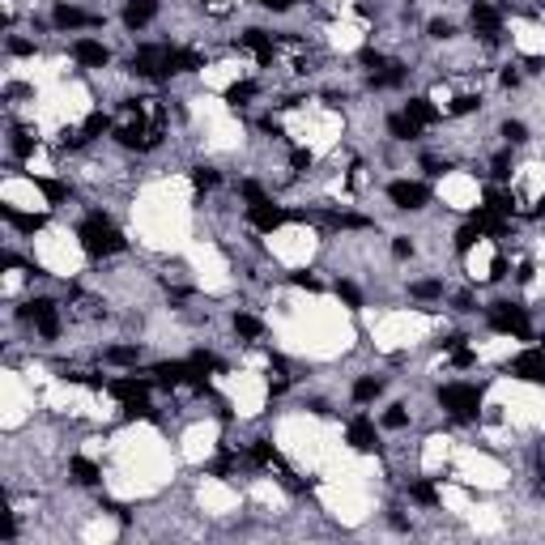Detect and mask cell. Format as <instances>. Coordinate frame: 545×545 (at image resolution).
<instances>
[{"label":"cell","instance_id":"cell-1","mask_svg":"<svg viewBox=\"0 0 545 545\" xmlns=\"http://www.w3.org/2000/svg\"><path fill=\"white\" fill-rule=\"evenodd\" d=\"M77 239H81V247H86L90 256H115V252H123V235L111 226L103 213L86 217L81 226H77Z\"/></svg>","mask_w":545,"mask_h":545},{"label":"cell","instance_id":"cell-2","mask_svg":"<svg viewBox=\"0 0 545 545\" xmlns=\"http://www.w3.org/2000/svg\"><path fill=\"white\" fill-rule=\"evenodd\" d=\"M439 405L452 409L460 422H473L477 409H482V392L473 384H448V388H439Z\"/></svg>","mask_w":545,"mask_h":545},{"label":"cell","instance_id":"cell-3","mask_svg":"<svg viewBox=\"0 0 545 545\" xmlns=\"http://www.w3.org/2000/svg\"><path fill=\"white\" fill-rule=\"evenodd\" d=\"M490 328L494 333H511V337H528V315L511 307V303H494L490 307Z\"/></svg>","mask_w":545,"mask_h":545},{"label":"cell","instance_id":"cell-4","mask_svg":"<svg viewBox=\"0 0 545 545\" xmlns=\"http://www.w3.org/2000/svg\"><path fill=\"white\" fill-rule=\"evenodd\" d=\"M132 72L137 77H166L170 72V47H141L132 56Z\"/></svg>","mask_w":545,"mask_h":545},{"label":"cell","instance_id":"cell-5","mask_svg":"<svg viewBox=\"0 0 545 545\" xmlns=\"http://www.w3.org/2000/svg\"><path fill=\"white\" fill-rule=\"evenodd\" d=\"M158 128H162V123H145V115H137L128 128L115 132V141L128 145V150H154V145H158Z\"/></svg>","mask_w":545,"mask_h":545},{"label":"cell","instance_id":"cell-6","mask_svg":"<svg viewBox=\"0 0 545 545\" xmlns=\"http://www.w3.org/2000/svg\"><path fill=\"white\" fill-rule=\"evenodd\" d=\"M21 319H30V324L43 333V337H60V315H56V303L47 299H30L21 307Z\"/></svg>","mask_w":545,"mask_h":545},{"label":"cell","instance_id":"cell-7","mask_svg":"<svg viewBox=\"0 0 545 545\" xmlns=\"http://www.w3.org/2000/svg\"><path fill=\"white\" fill-rule=\"evenodd\" d=\"M388 201H392L396 209H422V205L430 201V192H426V184L396 179V184H388Z\"/></svg>","mask_w":545,"mask_h":545},{"label":"cell","instance_id":"cell-8","mask_svg":"<svg viewBox=\"0 0 545 545\" xmlns=\"http://www.w3.org/2000/svg\"><path fill=\"white\" fill-rule=\"evenodd\" d=\"M468 21H473V30H477L486 43H494V39H499V26H503V13L494 9V5H482V0H477L473 13H468Z\"/></svg>","mask_w":545,"mask_h":545},{"label":"cell","instance_id":"cell-9","mask_svg":"<svg viewBox=\"0 0 545 545\" xmlns=\"http://www.w3.org/2000/svg\"><path fill=\"white\" fill-rule=\"evenodd\" d=\"M511 375L528 379V384H545V354H537V350L515 354V362H511Z\"/></svg>","mask_w":545,"mask_h":545},{"label":"cell","instance_id":"cell-10","mask_svg":"<svg viewBox=\"0 0 545 545\" xmlns=\"http://www.w3.org/2000/svg\"><path fill=\"white\" fill-rule=\"evenodd\" d=\"M72 60L86 64V68H103V64L111 60V52H107L98 39H77V43H72Z\"/></svg>","mask_w":545,"mask_h":545},{"label":"cell","instance_id":"cell-11","mask_svg":"<svg viewBox=\"0 0 545 545\" xmlns=\"http://www.w3.org/2000/svg\"><path fill=\"white\" fill-rule=\"evenodd\" d=\"M154 17H158V0H128V5H123V26L128 30L150 26Z\"/></svg>","mask_w":545,"mask_h":545},{"label":"cell","instance_id":"cell-12","mask_svg":"<svg viewBox=\"0 0 545 545\" xmlns=\"http://www.w3.org/2000/svg\"><path fill=\"white\" fill-rule=\"evenodd\" d=\"M107 392L115 396V401H123V405H132V401H150V384H145V379H111Z\"/></svg>","mask_w":545,"mask_h":545},{"label":"cell","instance_id":"cell-13","mask_svg":"<svg viewBox=\"0 0 545 545\" xmlns=\"http://www.w3.org/2000/svg\"><path fill=\"white\" fill-rule=\"evenodd\" d=\"M281 221H290V213H286V209L268 205V201H256V205H252V226H256V230H277Z\"/></svg>","mask_w":545,"mask_h":545},{"label":"cell","instance_id":"cell-14","mask_svg":"<svg viewBox=\"0 0 545 545\" xmlns=\"http://www.w3.org/2000/svg\"><path fill=\"white\" fill-rule=\"evenodd\" d=\"M350 448H354V452H375V448H379L370 417H354V422H350Z\"/></svg>","mask_w":545,"mask_h":545},{"label":"cell","instance_id":"cell-15","mask_svg":"<svg viewBox=\"0 0 545 545\" xmlns=\"http://www.w3.org/2000/svg\"><path fill=\"white\" fill-rule=\"evenodd\" d=\"M52 21H56V26H64V30H77V26H98V17H94V13H81V9H72V5H56Z\"/></svg>","mask_w":545,"mask_h":545},{"label":"cell","instance_id":"cell-16","mask_svg":"<svg viewBox=\"0 0 545 545\" xmlns=\"http://www.w3.org/2000/svg\"><path fill=\"white\" fill-rule=\"evenodd\" d=\"M239 47L256 52V60H260V64H268V60H272V39H268L264 30H247V34L239 39Z\"/></svg>","mask_w":545,"mask_h":545},{"label":"cell","instance_id":"cell-17","mask_svg":"<svg viewBox=\"0 0 545 545\" xmlns=\"http://www.w3.org/2000/svg\"><path fill=\"white\" fill-rule=\"evenodd\" d=\"M405 115L417 123V128H426V123H435V119H439V111H435L430 98H409V103H405Z\"/></svg>","mask_w":545,"mask_h":545},{"label":"cell","instance_id":"cell-18","mask_svg":"<svg viewBox=\"0 0 545 545\" xmlns=\"http://www.w3.org/2000/svg\"><path fill=\"white\" fill-rule=\"evenodd\" d=\"M324 221L333 230H366L370 226V217H362V213H324Z\"/></svg>","mask_w":545,"mask_h":545},{"label":"cell","instance_id":"cell-19","mask_svg":"<svg viewBox=\"0 0 545 545\" xmlns=\"http://www.w3.org/2000/svg\"><path fill=\"white\" fill-rule=\"evenodd\" d=\"M205 60L196 56V52H188V47H170V72H196Z\"/></svg>","mask_w":545,"mask_h":545},{"label":"cell","instance_id":"cell-20","mask_svg":"<svg viewBox=\"0 0 545 545\" xmlns=\"http://www.w3.org/2000/svg\"><path fill=\"white\" fill-rule=\"evenodd\" d=\"M0 213H5V221H13V226H17V230H26V235H30V230H39V226H43V221H47L43 213H17L13 205H5V209H0Z\"/></svg>","mask_w":545,"mask_h":545},{"label":"cell","instance_id":"cell-21","mask_svg":"<svg viewBox=\"0 0 545 545\" xmlns=\"http://www.w3.org/2000/svg\"><path fill=\"white\" fill-rule=\"evenodd\" d=\"M401 81H405V68L396 64V60H388L384 68L370 72V86H401Z\"/></svg>","mask_w":545,"mask_h":545},{"label":"cell","instance_id":"cell-22","mask_svg":"<svg viewBox=\"0 0 545 545\" xmlns=\"http://www.w3.org/2000/svg\"><path fill=\"white\" fill-rule=\"evenodd\" d=\"M247 456H252V464H260V468H272V464H277V452H272L268 439H256L252 448H247Z\"/></svg>","mask_w":545,"mask_h":545},{"label":"cell","instance_id":"cell-23","mask_svg":"<svg viewBox=\"0 0 545 545\" xmlns=\"http://www.w3.org/2000/svg\"><path fill=\"white\" fill-rule=\"evenodd\" d=\"M388 132H392L396 141H413L422 128H417V123H413L409 115H392V119H388Z\"/></svg>","mask_w":545,"mask_h":545},{"label":"cell","instance_id":"cell-24","mask_svg":"<svg viewBox=\"0 0 545 545\" xmlns=\"http://www.w3.org/2000/svg\"><path fill=\"white\" fill-rule=\"evenodd\" d=\"M68 468H72V477H77L81 486H94V482H98V464H94V460H86V456H72V464H68Z\"/></svg>","mask_w":545,"mask_h":545},{"label":"cell","instance_id":"cell-25","mask_svg":"<svg viewBox=\"0 0 545 545\" xmlns=\"http://www.w3.org/2000/svg\"><path fill=\"white\" fill-rule=\"evenodd\" d=\"M107 362H115V366H137L141 362V350H137V345H115V350H107Z\"/></svg>","mask_w":545,"mask_h":545},{"label":"cell","instance_id":"cell-26","mask_svg":"<svg viewBox=\"0 0 545 545\" xmlns=\"http://www.w3.org/2000/svg\"><path fill=\"white\" fill-rule=\"evenodd\" d=\"M486 209H490V213H499V217H507V213L515 209V201H511L507 192H494V188H490V192H486Z\"/></svg>","mask_w":545,"mask_h":545},{"label":"cell","instance_id":"cell-27","mask_svg":"<svg viewBox=\"0 0 545 545\" xmlns=\"http://www.w3.org/2000/svg\"><path fill=\"white\" fill-rule=\"evenodd\" d=\"M107 128H111V115H107V111H94V115H90V119L81 123V132H86V141H90V137H103Z\"/></svg>","mask_w":545,"mask_h":545},{"label":"cell","instance_id":"cell-28","mask_svg":"<svg viewBox=\"0 0 545 545\" xmlns=\"http://www.w3.org/2000/svg\"><path fill=\"white\" fill-rule=\"evenodd\" d=\"M235 333H239V337H247V341H256V337L264 333V324H260L256 315H235Z\"/></svg>","mask_w":545,"mask_h":545},{"label":"cell","instance_id":"cell-29","mask_svg":"<svg viewBox=\"0 0 545 545\" xmlns=\"http://www.w3.org/2000/svg\"><path fill=\"white\" fill-rule=\"evenodd\" d=\"M252 94H256V81H235V86L226 90V103H230V107H243Z\"/></svg>","mask_w":545,"mask_h":545},{"label":"cell","instance_id":"cell-30","mask_svg":"<svg viewBox=\"0 0 545 545\" xmlns=\"http://www.w3.org/2000/svg\"><path fill=\"white\" fill-rule=\"evenodd\" d=\"M379 392H384L379 379H358V384H354V401H375Z\"/></svg>","mask_w":545,"mask_h":545},{"label":"cell","instance_id":"cell-31","mask_svg":"<svg viewBox=\"0 0 545 545\" xmlns=\"http://www.w3.org/2000/svg\"><path fill=\"white\" fill-rule=\"evenodd\" d=\"M192 184H196V192H209V188H217V170H209V166H196V170H192Z\"/></svg>","mask_w":545,"mask_h":545},{"label":"cell","instance_id":"cell-32","mask_svg":"<svg viewBox=\"0 0 545 545\" xmlns=\"http://www.w3.org/2000/svg\"><path fill=\"white\" fill-rule=\"evenodd\" d=\"M337 299H341L345 307H362V294H358L354 281H337Z\"/></svg>","mask_w":545,"mask_h":545},{"label":"cell","instance_id":"cell-33","mask_svg":"<svg viewBox=\"0 0 545 545\" xmlns=\"http://www.w3.org/2000/svg\"><path fill=\"white\" fill-rule=\"evenodd\" d=\"M13 154H17V158H30V154H34V137L21 132V128H13Z\"/></svg>","mask_w":545,"mask_h":545},{"label":"cell","instance_id":"cell-34","mask_svg":"<svg viewBox=\"0 0 545 545\" xmlns=\"http://www.w3.org/2000/svg\"><path fill=\"white\" fill-rule=\"evenodd\" d=\"M477 239H482V226H477V221H468V226L456 235V252H468V247H473Z\"/></svg>","mask_w":545,"mask_h":545},{"label":"cell","instance_id":"cell-35","mask_svg":"<svg viewBox=\"0 0 545 545\" xmlns=\"http://www.w3.org/2000/svg\"><path fill=\"white\" fill-rule=\"evenodd\" d=\"M34 184H39V192L47 196V201H64V196H68V188L56 184V179H34Z\"/></svg>","mask_w":545,"mask_h":545},{"label":"cell","instance_id":"cell-36","mask_svg":"<svg viewBox=\"0 0 545 545\" xmlns=\"http://www.w3.org/2000/svg\"><path fill=\"white\" fill-rule=\"evenodd\" d=\"M448 350H452V362H456V366H468V362H473V350H468V345H460V337L448 341Z\"/></svg>","mask_w":545,"mask_h":545},{"label":"cell","instance_id":"cell-37","mask_svg":"<svg viewBox=\"0 0 545 545\" xmlns=\"http://www.w3.org/2000/svg\"><path fill=\"white\" fill-rule=\"evenodd\" d=\"M477 107H482L477 94H460L456 103H452V115H468V111H477Z\"/></svg>","mask_w":545,"mask_h":545},{"label":"cell","instance_id":"cell-38","mask_svg":"<svg viewBox=\"0 0 545 545\" xmlns=\"http://www.w3.org/2000/svg\"><path fill=\"white\" fill-rule=\"evenodd\" d=\"M405 422H409V413H405V409H401V405H392V409H388V413H384V426H388V430H401V426H405Z\"/></svg>","mask_w":545,"mask_h":545},{"label":"cell","instance_id":"cell-39","mask_svg":"<svg viewBox=\"0 0 545 545\" xmlns=\"http://www.w3.org/2000/svg\"><path fill=\"white\" fill-rule=\"evenodd\" d=\"M409 294H413V299H439V294H443V286H439V281H417Z\"/></svg>","mask_w":545,"mask_h":545},{"label":"cell","instance_id":"cell-40","mask_svg":"<svg viewBox=\"0 0 545 545\" xmlns=\"http://www.w3.org/2000/svg\"><path fill=\"white\" fill-rule=\"evenodd\" d=\"M192 366H196V370H217V358H213L209 350H196V354H192Z\"/></svg>","mask_w":545,"mask_h":545},{"label":"cell","instance_id":"cell-41","mask_svg":"<svg viewBox=\"0 0 545 545\" xmlns=\"http://www.w3.org/2000/svg\"><path fill=\"white\" fill-rule=\"evenodd\" d=\"M503 137H507V141L515 145V141H524L528 132H524V123H519V119H507V123H503Z\"/></svg>","mask_w":545,"mask_h":545},{"label":"cell","instance_id":"cell-42","mask_svg":"<svg viewBox=\"0 0 545 545\" xmlns=\"http://www.w3.org/2000/svg\"><path fill=\"white\" fill-rule=\"evenodd\" d=\"M413 499H417V503H435L439 494H435V486H430V482H417V486H413Z\"/></svg>","mask_w":545,"mask_h":545},{"label":"cell","instance_id":"cell-43","mask_svg":"<svg viewBox=\"0 0 545 545\" xmlns=\"http://www.w3.org/2000/svg\"><path fill=\"white\" fill-rule=\"evenodd\" d=\"M456 30H452V21H443V17H435L430 21V39H452Z\"/></svg>","mask_w":545,"mask_h":545},{"label":"cell","instance_id":"cell-44","mask_svg":"<svg viewBox=\"0 0 545 545\" xmlns=\"http://www.w3.org/2000/svg\"><path fill=\"white\" fill-rule=\"evenodd\" d=\"M358 60H362V64H366L370 72H375V68H384V64H388V60H384L379 52H370V47H362V56H358Z\"/></svg>","mask_w":545,"mask_h":545},{"label":"cell","instance_id":"cell-45","mask_svg":"<svg viewBox=\"0 0 545 545\" xmlns=\"http://www.w3.org/2000/svg\"><path fill=\"white\" fill-rule=\"evenodd\" d=\"M239 192H243V196H247V201H252V205H256V201H264V188H260L256 179H247V184H243Z\"/></svg>","mask_w":545,"mask_h":545},{"label":"cell","instance_id":"cell-46","mask_svg":"<svg viewBox=\"0 0 545 545\" xmlns=\"http://www.w3.org/2000/svg\"><path fill=\"white\" fill-rule=\"evenodd\" d=\"M9 52H13V56H30L34 43H30V39H9Z\"/></svg>","mask_w":545,"mask_h":545},{"label":"cell","instance_id":"cell-47","mask_svg":"<svg viewBox=\"0 0 545 545\" xmlns=\"http://www.w3.org/2000/svg\"><path fill=\"white\" fill-rule=\"evenodd\" d=\"M494 175H499V179L511 175V158H507V154H494Z\"/></svg>","mask_w":545,"mask_h":545},{"label":"cell","instance_id":"cell-48","mask_svg":"<svg viewBox=\"0 0 545 545\" xmlns=\"http://www.w3.org/2000/svg\"><path fill=\"white\" fill-rule=\"evenodd\" d=\"M392 252L401 256V260H409V256H413V243H409V239H396V243H392Z\"/></svg>","mask_w":545,"mask_h":545},{"label":"cell","instance_id":"cell-49","mask_svg":"<svg viewBox=\"0 0 545 545\" xmlns=\"http://www.w3.org/2000/svg\"><path fill=\"white\" fill-rule=\"evenodd\" d=\"M294 286H303V290H311V294L319 290V281H315V277H307V272H294Z\"/></svg>","mask_w":545,"mask_h":545},{"label":"cell","instance_id":"cell-50","mask_svg":"<svg viewBox=\"0 0 545 545\" xmlns=\"http://www.w3.org/2000/svg\"><path fill=\"white\" fill-rule=\"evenodd\" d=\"M422 166L430 170V175H443V170H452L448 162H439V158H422Z\"/></svg>","mask_w":545,"mask_h":545},{"label":"cell","instance_id":"cell-51","mask_svg":"<svg viewBox=\"0 0 545 545\" xmlns=\"http://www.w3.org/2000/svg\"><path fill=\"white\" fill-rule=\"evenodd\" d=\"M490 277L499 281V277H507V260L503 256H494V264H490Z\"/></svg>","mask_w":545,"mask_h":545},{"label":"cell","instance_id":"cell-52","mask_svg":"<svg viewBox=\"0 0 545 545\" xmlns=\"http://www.w3.org/2000/svg\"><path fill=\"white\" fill-rule=\"evenodd\" d=\"M290 162L299 166V170H307V166H311V154H307V150H294V158H290Z\"/></svg>","mask_w":545,"mask_h":545},{"label":"cell","instance_id":"cell-53","mask_svg":"<svg viewBox=\"0 0 545 545\" xmlns=\"http://www.w3.org/2000/svg\"><path fill=\"white\" fill-rule=\"evenodd\" d=\"M260 128H264V132H272V137H281V123L272 119V115H264V119H260Z\"/></svg>","mask_w":545,"mask_h":545},{"label":"cell","instance_id":"cell-54","mask_svg":"<svg viewBox=\"0 0 545 545\" xmlns=\"http://www.w3.org/2000/svg\"><path fill=\"white\" fill-rule=\"evenodd\" d=\"M17 537V519L13 515H5V541H13Z\"/></svg>","mask_w":545,"mask_h":545},{"label":"cell","instance_id":"cell-55","mask_svg":"<svg viewBox=\"0 0 545 545\" xmlns=\"http://www.w3.org/2000/svg\"><path fill=\"white\" fill-rule=\"evenodd\" d=\"M473 307V294H456V311H468Z\"/></svg>","mask_w":545,"mask_h":545},{"label":"cell","instance_id":"cell-56","mask_svg":"<svg viewBox=\"0 0 545 545\" xmlns=\"http://www.w3.org/2000/svg\"><path fill=\"white\" fill-rule=\"evenodd\" d=\"M256 5H268V9H277V13H281V9H290V0H256Z\"/></svg>","mask_w":545,"mask_h":545},{"label":"cell","instance_id":"cell-57","mask_svg":"<svg viewBox=\"0 0 545 545\" xmlns=\"http://www.w3.org/2000/svg\"><path fill=\"white\" fill-rule=\"evenodd\" d=\"M0 264H5V268H17V264H21V256H17V252H5V260H0Z\"/></svg>","mask_w":545,"mask_h":545},{"label":"cell","instance_id":"cell-58","mask_svg":"<svg viewBox=\"0 0 545 545\" xmlns=\"http://www.w3.org/2000/svg\"><path fill=\"white\" fill-rule=\"evenodd\" d=\"M533 213H537V217H545V196H541V205H537V209H533Z\"/></svg>","mask_w":545,"mask_h":545}]
</instances>
